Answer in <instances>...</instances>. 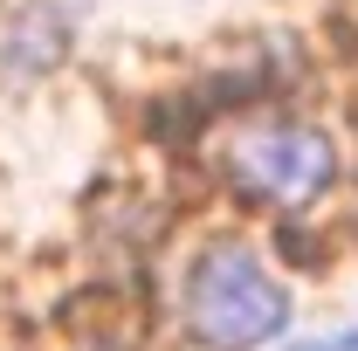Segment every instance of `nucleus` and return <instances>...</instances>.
<instances>
[{
  "label": "nucleus",
  "instance_id": "obj_1",
  "mask_svg": "<svg viewBox=\"0 0 358 351\" xmlns=\"http://www.w3.org/2000/svg\"><path fill=\"white\" fill-rule=\"evenodd\" d=\"M289 324V289L248 248H207L186 275V331L207 351H255Z\"/></svg>",
  "mask_w": 358,
  "mask_h": 351
},
{
  "label": "nucleus",
  "instance_id": "obj_2",
  "mask_svg": "<svg viewBox=\"0 0 358 351\" xmlns=\"http://www.w3.org/2000/svg\"><path fill=\"white\" fill-rule=\"evenodd\" d=\"M331 173H338L331 138L310 124H289V117L282 124H241L221 145V179L255 207H303L331 186Z\"/></svg>",
  "mask_w": 358,
  "mask_h": 351
},
{
  "label": "nucleus",
  "instance_id": "obj_3",
  "mask_svg": "<svg viewBox=\"0 0 358 351\" xmlns=\"http://www.w3.org/2000/svg\"><path fill=\"white\" fill-rule=\"evenodd\" d=\"M296 351H358V331H345V338H310V345H296Z\"/></svg>",
  "mask_w": 358,
  "mask_h": 351
}]
</instances>
